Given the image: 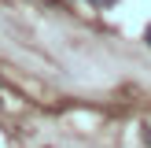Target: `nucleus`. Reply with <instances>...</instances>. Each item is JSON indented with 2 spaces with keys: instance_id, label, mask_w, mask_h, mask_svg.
<instances>
[{
  "instance_id": "nucleus-2",
  "label": "nucleus",
  "mask_w": 151,
  "mask_h": 148,
  "mask_svg": "<svg viewBox=\"0 0 151 148\" xmlns=\"http://www.w3.org/2000/svg\"><path fill=\"white\" fill-rule=\"evenodd\" d=\"M144 41H147V48H151V26H147V30H144Z\"/></svg>"
},
{
  "instance_id": "nucleus-1",
  "label": "nucleus",
  "mask_w": 151,
  "mask_h": 148,
  "mask_svg": "<svg viewBox=\"0 0 151 148\" xmlns=\"http://www.w3.org/2000/svg\"><path fill=\"white\" fill-rule=\"evenodd\" d=\"M88 4H96V7H107V4H114V0H88Z\"/></svg>"
}]
</instances>
